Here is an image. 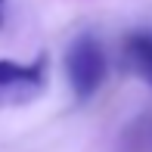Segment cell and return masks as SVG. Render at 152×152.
I'll list each match as a JSON object with an SVG mask.
<instances>
[{
	"mask_svg": "<svg viewBox=\"0 0 152 152\" xmlns=\"http://www.w3.org/2000/svg\"><path fill=\"white\" fill-rule=\"evenodd\" d=\"M106 68L109 65H106L102 44L93 34H81V37L72 40V47L65 53V78H68L75 99H81V102L90 99L106 81Z\"/></svg>",
	"mask_w": 152,
	"mask_h": 152,
	"instance_id": "1",
	"label": "cell"
},
{
	"mask_svg": "<svg viewBox=\"0 0 152 152\" xmlns=\"http://www.w3.org/2000/svg\"><path fill=\"white\" fill-rule=\"evenodd\" d=\"M47 87V59L16 62L0 59V109H16L34 102Z\"/></svg>",
	"mask_w": 152,
	"mask_h": 152,
	"instance_id": "2",
	"label": "cell"
},
{
	"mask_svg": "<svg viewBox=\"0 0 152 152\" xmlns=\"http://www.w3.org/2000/svg\"><path fill=\"white\" fill-rule=\"evenodd\" d=\"M124 59H127L130 72L152 87V31L130 34L127 44H124Z\"/></svg>",
	"mask_w": 152,
	"mask_h": 152,
	"instance_id": "3",
	"label": "cell"
},
{
	"mask_svg": "<svg viewBox=\"0 0 152 152\" xmlns=\"http://www.w3.org/2000/svg\"><path fill=\"white\" fill-rule=\"evenodd\" d=\"M143 134H146V140H149V146H152V115L146 118V124H143Z\"/></svg>",
	"mask_w": 152,
	"mask_h": 152,
	"instance_id": "4",
	"label": "cell"
},
{
	"mask_svg": "<svg viewBox=\"0 0 152 152\" xmlns=\"http://www.w3.org/2000/svg\"><path fill=\"white\" fill-rule=\"evenodd\" d=\"M3 10H6V0H0V22H3Z\"/></svg>",
	"mask_w": 152,
	"mask_h": 152,
	"instance_id": "5",
	"label": "cell"
}]
</instances>
